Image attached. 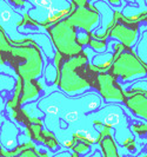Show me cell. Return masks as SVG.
Returning <instances> with one entry per match:
<instances>
[]
</instances>
